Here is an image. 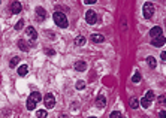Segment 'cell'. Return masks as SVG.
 <instances>
[{
  "label": "cell",
  "instance_id": "obj_1",
  "mask_svg": "<svg viewBox=\"0 0 166 118\" xmlns=\"http://www.w3.org/2000/svg\"><path fill=\"white\" fill-rule=\"evenodd\" d=\"M42 100V96H41V93L39 91H33V93L30 94V97L27 99V109L29 111H33L36 108V105Z\"/></svg>",
  "mask_w": 166,
  "mask_h": 118
},
{
  "label": "cell",
  "instance_id": "obj_2",
  "mask_svg": "<svg viewBox=\"0 0 166 118\" xmlns=\"http://www.w3.org/2000/svg\"><path fill=\"white\" fill-rule=\"evenodd\" d=\"M52 18H54V23L58 25V27H62V29H66L69 25V21H68V18H66V15L63 14V12H54V15H52Z\"/></svg>",
  "mask_w": 166,
  "mask_h": 118
},
{
  "label": "cell",
  "instance_id": "obj_3",
  "mask_svg": "<svg viewBox=\"0 0 166 118\" xmlns=\"http://www.w3.org/2000/svg\"><path fill=\"white\" fill-rule=\"evenodd\" d=\"M142 14H144V18L150 19L153 15H154V5L151 2H147L144 5V9H142Z\"/></svg>",
  "mask_w": 166,
  "mask_h": 118
},
{
  "label": "cell",
  "instance_id": "obj_4",
  "mask_svg": "<svg viewBox=\"0 0 166 118\" xmlns=\"http://www.w3.org/2000/svg\"><path fill=\"white\" fill-rule=\"evenodd\" d=\"M44 103H45V106L48 108V109L54 108V106H56V99H54V96H52L51 93L45 94V97H44Z\"/></svg>",
  "mask_w": 166,
  "mask_h": 118
},
{
  "label": "cell",
  "instance_id": "obj_5",
  "mask_svg": "<svg viewBox=\"0 0 166 118\" xmlns=\"http://www.w3.org/2000/svg\"><path fill=\"white\" fill-rule=\"evenodd\" d=\"M25 35H27L30 39H31V42H30V45H35V42H36V37H37V33H36V30H35V27H27L25 29Z\"/></svg>",
  "mask_w": 166,
  "mask_h": 118
},
{
  "label": "cell",
  "instance_id": "obj_6",
  "mask_svg": "<svg viewBox=\"0 0 166 118\" xmlns=\"http://www.w3.org/2000/svg\"><path fill=\"white\" fill-rule=\"evenodd\" d=\"M85 21H87L88 24H96L97 21V15H96V12L94 11H87V14H85Z\"/></svg>",
  "mask_w": 166,
  "mask_h": 118
},
{
  "label": "cell",
  "instance_id": "obj_7",
  "mask_svg": "<svg viewBox=\"0 0 166 118\" xmlns=\"http://www.w3.org/2000/svg\"><path fill=\"white\" fill-rule=\"evenodd\" d=\"M45 18H46V11L44 8H37L36 9V19L39 23H42V21H45Z\"/></svg>",
  "mask_w": 166,
  "mask_h": 118
},
{
  "label": "cell",
  "instance_id": "obj_8",
  "mask_svg": "<svg viewBox=\"0 0 166 118\" xmlns=\"http://www.w3.org/2000/svg\"><path fill=\"white\" fill-rule=\"evenodd\" d=\"M165 42H166V39H165V36H159V37H154V39H151V45L153 47H162V45H165Z\"/></svg>",
  "mask_w": 166,
  "mask_h": 118
},
{
  "label": "cell",
  "instance_id": "obj_9",
  "mask_svg": "<svg viewBox=\"0 0 166 118\" xmlns=\"http://www.w3.org/2000/svg\"><path fill=\"white\" fill-rule=\"evenodd\" d=\"M23 11V6L19 2H14V3H11V12L12 14H19V12Z\"/></svg>",
  "mask_w": 166,
  "mask_h": 118
},
{
  "label": "cell",
  "instance_id": "obj_10",
  "mask_svg": "<svg viewBox=\"0 0 166 118\" xmlns=\"http://www.w3.org/2000/svg\"><path fill=\"white\" fill-rule=\"evenodd\" d=\"M96 106L99 108V109H103L105 106H106V99H105V96L103 94H100L96 99Z\"/></svg>",
  "mask_w": 166,
  "mask_h": 118
},
{
  "label": "cell",
  "instance_id": "obj_11",
  "mask_svg": "<svg viewBox=\"0 0 166 118\" xmlns=\"http://www.w3.org/2000/svg\"><path fill=\"white\" fill-rule=\"evenodd\" d=\"M150 36L154 39V37H159V36H162V27H159V25H156V27H153L150 30Z\"/></svg>",
  "mask_w": 166,
  "mask_h": 118
},
{
  "label": "cell",
  "instance_id": "obj_12",
  "mask_svg": "<svg viewBox=\"0 0 166 118\" xmlns=\"http://www.w3.org/2000/svg\"><path fill=\"white\" fill-rule=\"evenodd\" d=\"M85 69H87V63H85V61L79 60V61L75 63V70H76V72H84Z\"/></svg>",
  "mask_w": 166,
  "mask_h": 118
},
{
  "label": "cell",
  "instance_id": "obj_13",
  "mask_svg": "<svg viewBox=\"0 0 166 118\" xmlns=\"http://www.w3.org/2000/svg\"><path fill=\"white\" fill-rule=\"evenodd\" d=\"M18 48L21 49V51H24V52H27V51L30 49L29 43L25 42V41H23V39H19V41H18Z\"/></svg>",
  "mask_w": 166,
  "mask_h": 118
},
{
  "label": "cell",
  "instance_id": "obj_14",
  "mask_svg": "<svg viewBox=\"0 0 166 118\" xmlns=\"http://www.w3.org/2000/svg\"><path fill=\"white\" fill-rule=\"evenodd\" d=\"M29 73V66L27 64H21V66L18 67V75L19 76H25Z\"/></svg>",
  "mask_w": 166,
  "mask_h": 118
},
{
  "label": "cell",
  "instance_id": "obj_15",
  "mask_svg": "<svg viewBox=\"0 0 166 118\" xmlns=\"http://www.w3.org/2000/svg\"><path fill=\"white\" fill-rule=\"evenodd\" d=\"M105 41V37L102 35H99V33H94V35H91V42H94V43H100Z\"/></svg>",
  "mask_w": 166,
  "mask_h": 118
},
{
  "label": "cell",
  "instance_id": "obj_16",
  "mask_svg": "<svg viewBox=\"0 0 166 118\" xmlns=\"http://www.w3.org/2000/svg\"><path fill=\"white\" fill-rule=\"evenodd\" d=\"M85 42H87V41H85V37H84V36H78V37L75 39V43L78 45V47H84Z\"/></svg>",
  "mask_w": 166,
  "mask_h": 118
},
{
  "label": "cell",
  "instance_id": "obj_17",
  "mask_svg": "<svg viewBox=\"0 0 166 118\" xmlns=\"http://www.w3.org/2000/svg\"><path fill=\"white\" fill-rule=\"evenodd\" d=\"M154 91H153V90H148L147 91V94H145V99H147L148 102H153V100H154Z\"/></svg>",
  "mask_w": 166,
  "mask_h": 118
},
{
  "label": "cell",
  "instance_id": "obj_18",
  "mask_svg": "<svg viewBox=\"0 0 166 118\" xmlns=\"http://www.w3.org/2000/svg\"><path fill=\"white\" fill-rule=\"evenodd\" d=\"M18 63H19V57H17V55H15V57H12V58H11V61H9V66H11V67H15Z\"/></svg>",
  "mask_w": 166,
  "mask_h": 118
},
{
  "label": "cell",
  "instance_id": "obj_19",
  "mask_svg": "<svg viewBox=\"0 0 166 118\" xmlns=\"http://www.w3.org/2000/svg\"><path fill=\"white\" fill-rule=\"evenodd\" d=\"M130 106H132V109H138L139 108V100L136 99V97H133V99L130 100Z\"/></svg>",
  "mask_w": 166,
  "mask_h": 118
},
{
  "label": "cell",
  "instance_id": "obj_20",
  "mask_svg": "<svg viewBox=\"0 0 166 118\" xmlns=\"http://www.w3.org/2000/svg\"><path fill=\"white\" fill-rule=\"evenodd\" d=\"M147 61H148V64H150V67H153V69L157 66V61H156V58H154V57H148V58H147Z\"/></svg>",
  "mask_w": 166,
  "mask_h": 118
},
{
  "label": "cell",
  "instance_id": "obj_21",
  "mask_svg": "<svg viewBox=\"0 0 166 118\" xmlns=\"http://www.w3.org/2000/svg\"><path fill=\"white\" fill-rule=\"evenodd\" d=\"M46 115H48V114H46V111H45V109H39V111H36V117H37V118H46Z\"/></svg>",
  "mask_w": 166,
  "mask_h": 118
},
{
  "label": "cell",
  "instance_id": "obj_22",
  "mask_svg": "<svg viewBox=\"0 0 166 118\" xmlns=\"http://www.w3.org/2000/svg\"><path fill=\"white\" fill-rule=\"evenodd\" d=\"M139 81H141V73H139V72H135V75L133 76H132V82H139Z\"/></svg>",
  "mask_w": 166,
  "mask_h": 118
},
{
  "label": "cell",
  "instance_id": "obj_23",
  "mask_svg": "<svg viewBox=\"0 0 166 118\" xmlns=\"http://www.w3.org/2000/svg\"><path fill=\"white\" fill-rule=\"evenodd\" d=\"M139 103H141V106H142V108H150V103H151V102H148L147 99H145V97H142Z\"/></svg>",
  "mask_w": 166,
  "mask_h": 118
},
{
  "label": "cell",
  "instance_id": "obj_24",
  "mask_svg": "<svg viewBox=\"0 0 166 118\" xmlns=\"http://www.w3.org/2000/svg\"><path fill=\"white\" fill-rule=\"evenodd\" d=\"M75 87H76V90H84V88H85V82H84V81H78V82L75 84Z\"/></svg>",
  "mask_w": 166,
  "mask_h": 118
},
{
  "label": "cell",
  "instance_id": "obj_25",
  "mask_svg": "<svg viewBox=\"0 0 166 118\" xmlns=\"http://www.w3.org/2000/svg\"><path fill=\"white\" fill-rule=\"evenodd\" d=\"M24 27V19H19V21L15 24V30H21Z\"/></svg>",
  "mask_w": 166,
  "mask_h": 118
},
{
  "label": "cell",
  "instance_id": "obj_26",
  "mask_svg": "<svg viewBox=\"0 0 166 118\" xmlns=\"http://www.w3.org/2000/svg\"><path fill=\"white\" fill-rule=\"evenodd\" d=\"M109 118H123V117H121V114L118 112V111H114V112H111Z\"/></svg>",
  "mask_w": 166,
  "mask_h": 118
},
{
  "label": "cell",
  "instance_id": "obj_27",
  "mask_svg": "<svg viewBox=\"0 0 166 118\" xmlns=\"http://www.w3.org/2000/svg\"><path fill=\"white\" fill-rule=\"evenodd\" d=\"M45 54H46V55H56V51L51 49V48H46V49H45Z\"/></svg>",
  "mask_w": 166,
  "mask_h": 118
},
{
  "label": "cell",
  "instance_id": "obj_28",
  "mask_svg": "<svg viewBox=\"0 0 166 118\" xmlns=\"http://www.w3.org/2000/svg\"><path fill=\"white\" fill-rule=\"evenodd\" d=\"M45 35H46V37H50V39H56L54 33H52L51 30H46V31H45Z\"/></svg>",
  "mask_w": 166,
  "mask_h": 118
},
{
  "label": "cell",
  "instance_id": "obj_29",
  "mask_svg": "<svg viewBox=\"0 0 166 118\" xmlns=\"http://www.w3.org/2000/svg\"><path fill=\"white\" fill-rule=\"evenodd\" d=\"M159 118H166V111H160L159 112Z\"/></svg>",
  "mask_w": 166,
  "mask_h": 118
},
{
  "label": "cell",
  "instance_id": "obj_30",
  "mask_svg": "<svg viewBox=\"0 0 166 118\" xmlns=\"http://www.w3.org/2000/svg\"><path fill=\"white\" fill-rule=\"evenodd\" d=\"M84 3L85 5H93V3H96V0H84Z\"/></svg>",
  "mask_w": 166,
  "mask_h": 118
},
{
  "label": "cell",
  "instance_id": "obj_31",
  "mask_svg": "<svg viewBox=\"0 0 166 118\" xmlns=\"http://www.w3.org/2000/svg\"><path fill=\"white\" fill-rule=\"evenodd\" d=\"M162 58L166 61V51H163V52H162Z\"/></svg>",
  "mask_w": 166,
  "mask_h": 118
},
{
  "label": "cell",
  "instance_id": "obj_32",
  "mask_svg": "<svg viewBox=\"0 0 166 118\" xmlns=\"http://www.w3.org/2000/svg\"><path fill=\"white\" fill-rule=\"evenodd\" d=\"M62 118H68V115H64V114H63V115H62Z\"/></svg>",
  "mask_w": 166,
  "mask_h": 118
},
{
  "label": "cell",
  "instance_id": "obj_33",
  "mask_svg": "<svg viewBox=\"0 0 166 118\" xmlns=\"http://www.w3.org/2000/svg\"><path fill=\"white\" fill-rule=\"evenodd\" d=\"M163 102H165V105H166V97H165V99H163Z\"/></svg>",
  "mask_w": 166,
  "mask_h": 118
},
{
  "label": "cell",
  "instance_id": "obj_34",
  "mask_svg": "<svg viewBox=\"0 0 166 118\" xmlns=\"http://www.w3.org/2000/svg\"><path fill=\"white\" fill-rule=\"evenodd\" d=\"M88 118H96V117H88Z\"/></svg>",
  "mask_w": 166,
  "mask_h": 118
}]
</instances>
